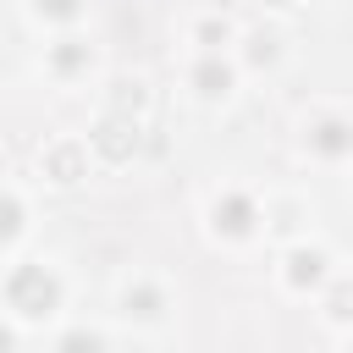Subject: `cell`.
Returning a JSON list of instances; mask_svg holds the SVG:
<instances>
[{"instance_id": "cell-1", "label": "cell", "mask_w": 353, "mask_h": 353, "mask_svg": "<svg viewBox=\"0 0 353 353\" xmlns=\"http://www.w3.org/2000/svg\"><path fill=\"white\" fill-rule=\"evenodd\" d=\"M6 298H11L17 314H50V303H55V281H50L39 265H22V270L11 276V287H6Z\"/></svg>"}, {"instance_id": "cell-2", "label": "cell", "mask_w": 353, "mask_h": 353, "mask_svg": "<svg viewBox=\"0 0 353 353\" xmlns=\"http://www.w3.org/2000/svg\"><path fill=\"white\" fill-rule=\"evenodd\" d=\"M94 143H99L110 160H127V154L138 149V121H105V127L94 132Z\"/></svg>"}, {"instance_id": "cell-3", "label": "cell", "mask_w": 353, "mask_h": 353, "mask_svg": "<svg viewBox=\"0 0 353 353\" xmlns=\"http://www.w3.org/2000/svg\"><path fill=\"white\" fill-rule=\"evenodd\" d=\"M248 215H254V210H248V199H237V193H232L226 204H215V221H221L226 232H248Z\"/></svg>"}, {"instance_id": "cell-4", "label": "cell", "mask_w": 353, "mask_h": 353, "mask_svg": "<svg viewBox=\"0 0 353 353\" xmlns=\"http://www.w3.org/2000/svg\"><path fill=\"white\" fill-rule=\"evenodd\" d=\"M50 171H55L61 182H72V176L83 171V160H77V149H50Z\"/></svg>"}, {"instance_id": "cell-5", "label": "cell", "mask_w": 353, "mask_h": 353, "mask_svg": "<svg viewBox=\"0 0 353 353\" xmlns=\"http://www.w3.org/2000/svg\"><path fill=\"white\" fill-rule=\"evenodd\" d=\"M199 88H204V94H221V88H226V66H221V61H204V66H199Z\"/></svg>"}, {"instance_id": "cell-6", "label": "cell", "mask_w": 353, "mask_h": 353, "mask_svg": "<svg viewBox=\"0 0 353 353\" xmlns=\"http://www.w3.org/2000/svg\"><path fill=\"white\" fill-rule=\"evenodd\" d=\"M320 276V254H292V281H314Z\"/></svg>"}, {"instance_id": "cell-7", "label": "cell", "mask_w": 353, "mask_h": 353, "mask_svg": "<svg viewBox=\"0 0 353 353\" xmlns=\"http://www.w3.org/2000/svg\"><path fill=\"white\" fill-rule=\"evenodd\" d=\"M320 149H347V127H325L320 132Z\"/></svg>"}, {"instance_id": "cell-8", "label": "cell", "mask_w": 353, "mask_h": 353, "mask_svg": "<svg viewBox=\"0 0 353 353\" xmlns=\"http://www.w3.org/2000/svg\"><path fill=\"white\" fill-rule=\"evenodd\" d=\"M331 314H342V320L353 314V287H336V298H331Z\"/></svg>"}, {"instance_id": "cell-9", "label": "cell", "mask_w": 353, "mask_h": 353, "mask_svg": "<svg viewBox=\"0 0 353 353\" xmlns=\"http://www.w3.org/2000/svg\"><path fill=\"white\" fill-rule=\"evenodd\" d=\"M61 353H99V342H94V336H66Z\"/></svg>"}, {"instance_id": "cell-10", "label": "cell", "mask_w": 353, "mask_h": 353, "mask_svg": "<svg viewBox=\"0 0 353 353\" xmlns=\"http://www.w3.org/2000/svg\"><path fill=\"white\" fill-rule=\"evenodd\" d=\"M39 6H44L50 17H72V11H77V0H39Z\"/></svg>"}, {"instance_id": "cell-11", "label": "cell", "mask_w": 353, "mask_h": 353, "mask_svg": "<svg viewBox=\"0 0 353 353\" xmlns=\"http://www.w3.org/2000/svg\"><path fill=\"white\" fill-rule=\"evenodd\" d=\"M276 6H292V0H276Z\"/></svg>"}]
</instances>
